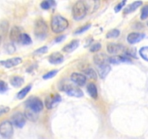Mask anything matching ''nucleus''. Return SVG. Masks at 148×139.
<instances>
[{
  "label": "nucleus",
  "instance_id": "3",
  "mask_svg": "<svg viewBox=\"0 0 148 139\" xmlns=\"http://www.w3.org/2000/svg\"><path fill=\"white\" fill-rule=\"evenodd\" d=\"M25 106L27 109L33 111L35 113H39L43 110V103L39 98L36 96H32L27 98L25 101Z\"/></svg>",
  "mask_w": 148,
  "mask_h": 139
},
{
  "label": "nucleus",
  "instance_id": "12",
  "mask_svg": "<svg viewBox=\"0 0 148 139\" xmlns=\"http://www.w3.org/2000/svg\"><path fill=\"white\" fill-rule=\"evenodd\" d=\"M106 49L109 54H117L119 52H123L124 50V46L119 43H110L107 45Z\"/></svg>",
  "mask_w": 148,
  "mask_h": 139
},
{
  "label": "nucleus",
  "instance_id": "17",
  "mask_svg": "<svg viewBox=\"0 0 148 139\" xmlns=\"http://www.w3.org/2000/svg\"><path fill=\"white\" fill-rule=\"evenodd\" d=\"M79 40H72V41L69 42V43L65 45L62 50H63V52H66V53H71V52H74V51L79 46Z\"/></svg>",
  "mask_w": 148,
  "mask_h": 139
},
{
  "label": "nucleus",
  "instance_id": "27",
  "mask_svg": "<svg viewBox=\"0 0 148 139\" xmlns=\"http://www.w3.org/2000/svg\"><path fill=\"white\" fill-rule=\"evenodd\" d=\"M120 35V31L118 29H113L107 33L106 38L108 39H114V38L119 37Z\"/></svg>",
  "mask_w": 148,
  "mask_h": 139
},
{
  "label": "nucleus",
  "instance_id": "28",
  "mask_svg": "<svg viewBox=\"0 0 148 139\" xmlns=\"http://www.w3.org/2000/svg\"><path fill=\"white\" fill-rule=\"evenodd\" d=\"M147 50H148L147 46H144V47L141 48V49H140V52H139V53H140V55L141 56V57L145 61L148 60V59H147Z\"/></svg>",
  "mask_w": 148,
  "mask_h": 139
},
{
  "label": "nucleus",
  "instance_id": "1",
  "mask_svg": "<svg viewBox=\"0 0 148 139\" xmlns=\"http://www.w3.org/2000/svg\"><path fill=\"white\" fill-rule=\"evenodd\" d=\"M69 26V21L61 15L53 16L51 20V28L55 33H59L66 30Z\"/></svg>",
  "mask_w": 148,
  "mask_h": 139
},
{
  "label": "nucleus",
  "instance_id": "5",
  "mask_svg": "<svg viewBox=\"0 0 148 139\" xmlns=\"http://www.w3.org/2000/svg\"><path fill=\"white\" fill-rule=\"evenodd\" d=\"M14 133V129L12 122L9 120H4L0 124V135L4 138H11Z\"/></svg>",
  "mask_w": 148,
  "mask_h": 139
},
{
  "label": "nucleus",
  "instance_id": "18",
  "mask_svg": "<svg viewBox=\"0 0 148 139\" xmlns=\"http://www.w3.org/2000/svg\"><path fill=\"white\" fill-rule=\"evenodd\" d=\"M108 62L112 64H120L123 62H132V60L128 56H114L108 59Z\"/></svg>",
  "mask_w": 148,
  "mask_h": 139
},
{
  "label": "nucleus",
  "instance_id": "32",
  "mask_svg": "<svg viewBox=\"0 0 148 139\" xmlns=\"http://www.w3.org/2000/svg\"><path fill=\"white\" fill-rule=\"evenodd\" d=\"M148 15V6L145 5L144 7L142 9V12H141V20H144L147 18Z\"/></svg>",
  "mask_w": 148,
  "mask_h": 139
},
{
  "label": "nucleus",
  "instance_id": "35",
  "mask_svg": "<svg viewBox=\"0 0 148 139\" xmlns=\"http://www.w3.org/2000/svg\"><path fill=\"white\" fill-rule=\"evenodd\" d=\"M126 3H127V1H122L119 3L118 4H116V6L114 7V10H115L116 12H119V11H121V9L125 6Z\"/></svg>",
  "mask_w": 148,
  "mask_h": 139
},
{
  "label": "nucleus",
  "instance_id": "31",
  "mask_svg": "<svg viewBox=\"0 0 148 139\" xmlns=\"http://www.w3.org/2000/svg\"><path fill=\"white\" fill-rule=\"evenodd\" d=\"M47 52H48V47L46 46H41V47L38 48V49H36L33 54H34L35 55H40V54H43L46 53Z\"/></svg>",
  "mask_w": 148,
  "mask_h": 139
},
{
  "label": "nucleus",
  "instance_id": "36",
  "mask_svg": "<svg viewBox=\"0 0 148 139\" xmlns=\"http://www.w3.org/2000/svg\"><path fill=\"white\" fill-rule=\"evenodd\" d=\"M10 110V108L7 106L1 105L0 106V117L4 114H7L9 111Z\"/></svg>",
  "mask_w": 148,
  "mask_h": 139
},
{
  "label": "nucleus",
  "instance_id": "14",
  "mask_svg": "<svg viewBox=\"0 0 148 139\" xmlns=\"http://www.w3.org/2000/svg\"><path fill=\"white\" fill-rule=\"evenodd\" d=\"M64 56L60 52H53L49 56V62L52 65H59L63 62Z\"/></svg>",
  "mask_w": 148,
  "mask_h": 139
},
{
  "label": "nucleus",
  "instance_id": "8",
  "mask_svg": "<svg viewBox=\"0 0 148 139\" xmlns=\"http://www.w3.org/2000/svg\"><path fill=\"white\" fill-rule=\"evenodd\" d=\"M11 122L12 125H14L17 128H22L25 125L26 118L23 113L17 111L12 117Z\"/></svg>",
  "mask_w": 148,
  "mask_h": 139
},
{
  "label": "nucleus",
  "instance_id": "23",
  "mask_svg": "<svg viewBox=\"0 0 148 139\" xmlns=\"http://www.w3.org/2000/svg\"><path fill=\"white\" fill-rule=\"evenodd\" d=\"M30 90H31V85H27V86H25V88H23V89H21L19 91L17 95V98L18 99H22V98H25L26 96V95L30 92Z\"/></svg>",
  "mask_w": 148,
  "mask_h": 139
},
{
  "label": "nucleus",
  "instance_id": "15",
  "mask_svg": "<svg viewBox=\"0 0 148 139\" xmlns=\"http://www.w3.org/2000/svg\"><path fill=\"white\" fill-rule=\"evenodd\" d=\"M22 34L21 29L18 26H14L12 28L10 33V39L12 41L18 42L20 36Z\"/></svg>",
  "mask_w": 148,
  "mask_h": 139
},
{
  "label": "nucleus",
  "instance_id": "24",
  "mask_svg": "<svg viewBox=\"0 0 148 139\" xmlns=\"http://www.w3.org/2000/svg\"><path fill=\"white\" fill-rule=\"evenodd\" d=\"M84 73H85V77H88V78H90V79L96 80L98 78V75H97L96 72L95 71V70H93L92 68H88V69H85L84 70Z\"/></svg>",
  "mask_w": 148,
  "mask_h": 139
},
{
  "label": "nucleus",
  "instance_id": "6",
  "mask_svg": "<svg viewBox=\"0 0 148 139\" xmlns=\"http://www.w3.org/2000/svg\"><path fill=\"white\" fill-rule=\"evenodd\" d=\"M62 91H64L66 94H68L70 96L77 97V98H79L83 96V92L80 88H77L76 86L68 84V85H64L62 86Z\"/></svg>",
  "mask_w": 148,
  "mask_h": 139
},
{
  "label": "nucleus",
  "instance_id": "29",
  "mask_svg": "<svg viewBox=\"0 0 148 139\" xmlns=\"http://www.w3.org/2000/svg\"><path fill=\"white\" fill-rule=\"evenodd\" d=\"M58 72H59L58 70H53L50 71V72L45 74V75L43 76V78L44 80H48V79H50V78H53V77L58 73Z\"/></svg>",
  "mask_w": 148,
  "mask_h": 139
},
{
  "label": "nucleus",
  "instance_id": "25",
  "mask_svg": "<svg viewBox=\"0 0 148 139\" xmlns=\"http://www.w3.org/2000/svg\"><path fill=\"white\" fill-rule=\"evenodd\" d=\"M56 4V2L52 0H49V1H43L40 3V7L43 10H49L51 7H53Z\"/></svg>",
  "mask_w": 148,
  "mask_h": 139
},
{
  "label": "nucleus",
  "instance_id": "38",
  "mask_svg": "<svg viewBox=\"0 0 148 139\" xmlns=\"http://www.w3.org/2000/svg\"><path fill=\"white\" fill-rule=\"evenodd\" d=\"M1 37L0 36V44H1Z\"/></svg>",
  "mask_w": 148,
  "mask_h": 139
},
{
  "label": "nucleus",
  "instance_id": "20",
  "mask_svg": "<svg viewBox=\"0 0 148 139\" xmlns=\"http://www.w3.org/2000/svg\"><path fill=\"white\" fill-rule=\"evenodd\" d=\"M143 4V1H134L133 3H132L131 4L127 6L124 10V12L125 14H129V13L133 12L134 11H135L137 8L140 7V6Z\"/></svg>",
  "mask_w": 148,
  "mask_h": 139
},
{
  "label": "nucleus",
  "instance_id": "37",
  "mask_svg": "<svg viewBox=\"0 0 148 139\" xmlns=\"http://www.w3.org/2000/svg\"><path fill=\"white\" fill-rule=\"evenodd\" d=\"M65 39H66V36H65V35H62V36H58L57 38L55 39V42H56V43H59V42L63 41Z\"/></svg>",
  "mask_w": 148,
  "mask_h": 139
},
{
  "label": "nucleus",
  "instance_id": "11",
  "mask_svg": "<svg viewBox=\"0 0 148 139\" xmlns=\"http://www.w3.org/2000/svg\"><path fill=\"white\" fill-rule=\"evenodd\" d=\"M145 37V33L132 32V33H130L127 36V40L128 41V43H130V44H134V43H138L140 41L143 40Z\"/></svg>",
  "mask_w": 148,
  "mask_h": 139
},
{
  "label": "nucleus",
  "instance_id": "30",
  "mask_svg": "<svg viewBox=\"0 0 148 139\" xmlns=\"http://www.w3.org/2000/svg\"><path fill=\"white\" fill-rule=\"evenodd\" d=\"M90 27H91V24L90 23H88V24L82 26V27L79 28V29H77V30L75 32V34H76V35L77 34H81V33H84V32H85L86 30H88Z\"/></svg>",
  "mask_w": 148,
  "mask_h": 139
},
{
  "label": "nucleus",
  "instance_id": "7",
  "mask_svg": "<svg viewBox=\"0 0 148 139\" xmlns=\"http://www.w3.org/2000/svg\"><path fill=\"white\" fill-rule=\"evenodd\" d=\"M62 101V97L59 94H53L48 96L45 99V106L48 109L53 108Z\"/></svg>",
  "mask_w": 148,
  "mask_h": 139
},
{
  "label": "nucleus",
  "instance_id": "16",
  "mask_svg": "<svg viewBox=\"0 0 148 139\" xmlns=\"http://www.w3.org/2000/svg\"><path fill=\"white\" fill-rule=\"evenodd\" d=\"M111 70V66L108 65V64H104V65H100V66H98V75H99V76L101 78H105L108 75V74L109 73Z\"/></svg>",
  "mask_w": 148,
  "mask_h": 139
},
{
  "label": "nucleus",
  "instance_id": "26",
  "mask_svg": "<svg viewBox=\"0 0 148 139\" xmlns=\"http://www.w3.org/2000/svg\"><path fill=\"white\" fill-rule=\"evenodd\" d=\"M24 116L25 117V118L28 119L29 120H31V121H36L38 118L36 113L33 112L29 109H26Z\"/></svg>",
  "mask_w": 148,
  "mask_h": 139
},
{
  "label": "nucleus",
  "instance_id": "19",
  "mask_svg": "<svg viewBox=\"0 0 148 139\" xmlns=\"http://www.w3.org/2000/svg\"><path fill=\"white\" fill-rule=\"evenodd\" d=\"M87 91L92 98L96 99L98 98V88H97V86L95 83H90L88 84V86H87Z\"/></svg>",
  "mask_w": 148,
  "mask_h": 139
},
{
  "label": "nucleus",
  "instance_id": "13",
  "mask_svg": "<svg viewBox=\"0 0 148 139\" xmlns=\"http://www.w3.org/2000/svg\"><path fill=\"white\" fill-rule=\"evenodd\" d=\"M109 58L108 57L106 54L103 53H97L96 54L94 55L93 56V62L97 66L107 64Z\"/></svg>",
  "mask_w": 148,
  "mask_h": 139
},
{
  "label": "nucleus",
  "instance_id": "33",
  "mask_svg": "<svg viewBox=\"0 0 148 139\" xmlns=\"http://www.w3.org/2000/svg\"><path fill=\"white\" fill-rule=\"evenodd\" d=\"M8 90V85L4 81L0 80V93H4Z\"/></svg>",
  "mask_w": 148,
  "mask_h": 139
},
{
  "label": "nucleus",
  "instance_id": "4",
  "mask_svg": "<svg viewBox=\"0 0 148 139\" xmlns=\"http://www.w3.org/2000/svg\"><path fill=\"white\" fill-rule=\"evenodd\" d=\"M48 32V25L46 22L42 18H39L36 20L34 28L35 35L38 39H44Z\"/></svg>",
  "mask_w": 148,
  "mask_h": 139
},
{
  "label": "nucleus",
  "instance_id": "9",
  "mask_svg": "<svg viewBox=\"0 0 148 139\" xmlns=\"http://www.w3.org/2000/svg\"><path fill=\"white\" fill-rule=\"evenodd\" d=\"M71 81L79 86H83L86 83L87 78L84 74L79 72H73L71 75Z\"/></svg>",
  "mask_w": 148,
  "mask_h": 139
},
{
  "label": "nucleus",
  "instance_id": "10",
  "mask_svg": "<svg viewBox=\"0 0 148 139\" xmlns=\"http://www.w3.org/2000/svg\"><path fill=\"white\" fill-rule=\"evenodd\" d=\"M22 61H23V59H22L21 57L17 56V57H13L11 58V59H6V60L0 61V65L7 68H11L20 65Z\"/></svg>",
  "mask_w": 148,
  "mask_h": 139
},
{
  "label": "nucleus",
  "instance_id": "22",
  "mask_svg": "<svg viewBox=\"0 0 148 139\" xmlns=\"http://www.w3.org/2000/svg\"><path fill=\"white\" fill-rule=\"evenodd\" d=\"M19 43L23 45H29L32 43V40L30 36L27 33H22L19 39Z\"/></svg>",
  "mask_w": 148,
  "mask_h": 139
},
{
  "label": "nucleus",
  "instance_id": "2",
  "mask_svg": "<svg viewBox=\"0 0 148 139\" xmlns=\"http://www.w3.org/2000/svg\"><path fill=\"white\" fill-rule=\"evenodd\" d=\"M87 12H88V7L85 4V1H77L72 7V16L76 20H80L83 19L87 14Z\"/></svg>",
  "mask_w": 148,
  "mask_h": 139
},
{
  "label": "nucleus",
  "instance_id": "21",
  "mask_svg": "<svg viewBox=\"0 0 148 139\" xmlns=\"http://www.w3.org/2000/svg\"><path fill=\"white\" fill-rule=\"evenodd\" d=\"M10 84H11L12 86L16 87V88H18L20 87L21 85H23L25 82V80L23 77L17 76V75H14L12 76L10 78Z\"/></svg>",
  "mask_w": 148,
  "mask_h": 139
},
{
  "label": "nucleus",
  "instance_id": "34",
  "mask_svg": "<svg viewBox=\"0 0 148 139\" xmlns=\"http://www.w3.org/2000/svg\"><path fill=\"white\" fill-rule=\"evenodd\" d=\"M101 49V44L100 43H96L90 46V51L91 52H98Z\"/></svg>",
  "mask_w": 148,
  "mask_h": 139
}]
</instances>
